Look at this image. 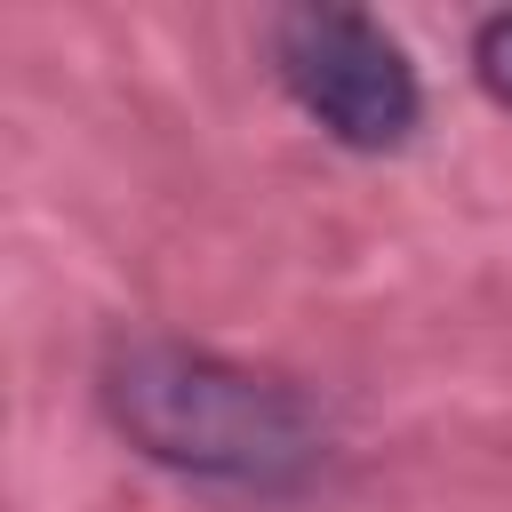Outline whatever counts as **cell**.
<instances>
[{
  "label": "cell",
  "instance_id": "6da1fadb",
  "mask_svg": "<svg viewBox=\"0 0 512 512\" xmlns=\"http://www.w3.org/2000/svg\"><path fill=\"white\" fill-rule=\"evenodd\" d=\"M96 400L144 464L240 496H288L328 456V424L304 384L176 336L112 344L96 368Z\"/></svg>",
  "mask_w": 512,
  "mask_h": 512
},
{
  "label": "cell",
  "instance_id": "7a4b0ae2",
  "mask_svg": "<svg viewBox=\"0 0 512 512\" xmlns=\"http://www.w3.org/2000/svg\"><path fill=\"white\" fill-rule=\"evenodd\" d=\"M272 72L296 96V112L344 152H400L424 120V80L408 48L360 8L272 16Z\"/></svg>",
  "mask_w": 512,
  "mask_h": 512
},
{
  "label": "cell",
  "instance_id": "3957f363",
  "mask_svg": "<svg viewBox=\"0 0 512 512\" xmlns=\"http://www.w3.org/2000/svg\"><path fill=\"white\" fill-rule=\"evenodd\" d=\"M472 72H480V88L512 112V8H504V16H488V24L472 32Z\"/></svg>",
  "mask_w": 512,
  "mask_h": 512
}]
</instances>
